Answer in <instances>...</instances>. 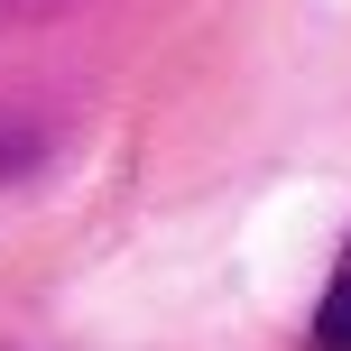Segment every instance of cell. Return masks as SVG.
<instances>
[{
  "instance_id": "cell-1",
  "label": "cell",
  "mask_w": 351,
  "mask_h": 351,
  "mask_svg": "<svg viewBox=\"0 0 351 351\" xmlns=\"http://www.w3.org/2000/svg\"><path fill=\"white\" fill-rule=\"evenodd\" d=\"M315 351H351V259H342V278L315 305Z\"/></svg>"
},
{
  "instance_id": "cell-2",
  "label": "cell",
  "mask_w": 351,
  "mask_h": 351,
  "mask_svg": "<svg viewBox=\"0 0 351 351\" xmlns=\"http://www.w3.org/2000/svg\"><path fill=\"white\" fill-rule=\"evenodd\" d=\"M342 259H351V250H342Z\"/></svg>"
}]
</instances>
